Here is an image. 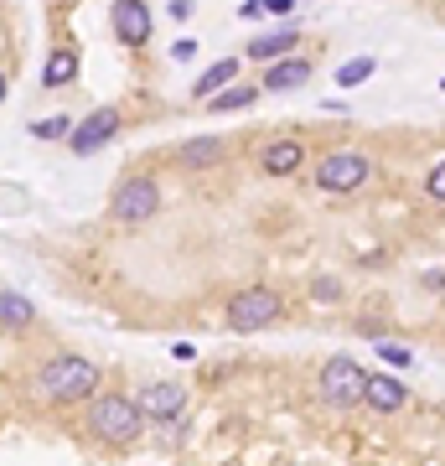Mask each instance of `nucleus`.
I'll return each instance as SVG.
<instances>
[{"instance_id":"nucleus-12","label":"nucleus","mask_w":445,"mask_h":466,"mask_svg":"<svg viewBox=\"0 0 445 466\" xmlns=\"http://www.w3.org/2000/svg\"><path fill=\"white\" fill-rule=\"evenodd\" d=\"M363 404L373 415H399V410L410 404V389H404V379H394V373H368Z\"/></svg>"},{"instance_id":"nucleus-25","label":"nucleus","mask_w":445,"mask_h":466,"mask_svg":"<svg viewBox=\"0 0 445 466\" xmlns=\"http://www.w3.org/2000/svg\"><path fill=\"white\" fill-rule=\"evenodd\" d=\"M192 5H197V0H171V21H187L192 16Z\"/></svg>"},{"instance_id":"nucleus-1","label":"nucleus","mask_w":445,"mask_h":466,"mask_svg":"<svg viewBox=\"0 0 445 466\" xmlns=\"http://www.w3.org/2000/svg\"><path fill=\"white\" fill-rule=\"evenodd\" d=\"M32 394L42 404H57V410L63 404H88L99 394V363H88L78 352H57L32 373Z\"/></svg>"},{"instance_id":"nucleus-17","label":"nucleus","mask_w":445,"mask_h":466,"mask_svg":"<svg viewBox=\"0 0 445 466\" xmlns=\"http://www.w3.org/2000/svg\"><path fill=\"white\" fill-rule=\"evenodd\" d=\"M233 78H238V57H223V63H213L197 84H192V99H213L217 88H228Z\"/></svg>"},{"instance_id":"nucleus-28","label":"nucleus","mask_w":445,"mask_h":466,"mask_svg":"<svg viewBox=\"0 0 445 466\" xmlns=\"http://www.w3.org/2000/svg\"><path fill=\"white\" fill-rule=\"evenodd\" d=\"M5 94H11V78H5V73H0V99H5Z\"/></svg>"},{"instance_id":"nucleus-13","label":"nucleus","mask_w":445,"mask_h":466,"mask_svg":"<svg viewBox=\"0 0 445 466\" xmlns=\"http://www.w3.org/2000/svg\"><path fill=\"white\" fill-rule=\"evenodd\" d=\"M306 167V140H269L259 150V171L264 177H296Z\"/></svg>"},{"instance_id":"nucleus-20","label":"nucleus","mask_w":445,"mask_h":466,"mask_svg":"<svg viewBox=\"0 0 445 466\" xmlns=\"http://www.w3.org/2000/svg\"><path fill=\"white\" fill-rule=\"evenodd\" d=\"M425 198L445 208V161H435V167L425 171Z\"/></svg>"},{"instance_id":"nucleus-27","label":"nucleus","mask_w":445,"mask_h":466,"mask_svg":"<svg viewBox=\"0 0 445 466\" xmlns=\"http://www.w3.org/2000/svg\"><path fill=\"white\" fill-rule=\"evenodd\" d=\"M425 285H430V290H445V269H430Z\"/></svg>"},{"instance_id":"nucleus-21","label":"nucleus","mask_w":445,"mask_h":466,"mask_svg":"<svg viewBox=\"0 0 445 466\" xmlns=\"http://www.w3.org/2000/svg\"><path fill=\"white\" fill-rule=\"evenodd\" d=\"M379 358H383V363H394V368H410L414 363V352L404 348V342H379Z\"/></svg>"},{"instance_id":"nucleus-8","label":"nucleus","mask_w":445,"mask_h":466,"mask_svg":"<svg viewBox=\"0 0 445 466\" xmlns=\"http://www.w3.org/2000/svg\"><path fill=\"white\" fill-rule=\"evenodd\" d=\"M109 26H115V36L125 47H146L150 32H156V16H150L146 0H115L109 5Z\"/></svg>"},{"instance_id":"nucleus-2","label":"nucleus","mask_w":445,"mask_h":466,"mask_svg":"<svg viewBox=\"0 0 445 466\" xmlns=\"http://www.w3.org/2000/svg\"><path fill=\"white\" fill-rule=\"evenodd\" d=\"M88 431L99 435L104 446H135L146 431V410L130 394H94L88 404Z\"/></svg>"},{"instance_id":"nucleus-26","label":"nucleus","mask_w":445,"mask_h":466,"mask_svg":"<svg viewBox=\"0 0 445 466\" xmlns=\"http://www.w3.org/2000/svg\"><path fill=\"white\" fill-rule=\"evenodd\" d=\"M264 11H275V16H285V11H296V0H264Z\"/></svg>"},{"instance_id":"nucleus-4","label":"nucleus","mask_w":445,"mask_h":466,"mask_svg":"<svg viewBox=\"0 0 445 466\" xmlns=\"http://www.w3.org/2000/svg\"><path fill=\"white\" fill-rule=\"evenodd\" d=\"M223 317H228L233 332H264V327H275V321L285 317V296L269 290V285H248V290L228 296Z\"/></svg>"},{"instance_id":"nucleus-15","label":"nucleus","mask_w":445,"mask_h":466,"mask_svg":"<svg viewBox=\"0 0 445 466\" xmlns=\"http://www.w3.org/2000/svg\"><path fill=\"white\" fill-rule=\"evenodd\" d=\"M36 321V306L16 290H0V332H26Z\"/></svg>"},{"instance_id":"nucleus-9","label":"nucleus","mask_w":445,"mask_h":466,"mask_svg":"<svg viewBox=\"0 0 445 466\" xmlns=\"http://www.w3.org/2000/svg\"><path fill=\"white\" fill-rule=\"evenodd\" d=\"M311 57H280V63H264V78H259V88L264 94H296V88H306L311 84Z\"/></svg>"},{"instance_id":"nucleus-22","label":"nucleus","mask_w":445,"mask_h":466,"mask_svg":"<svg viewBox=\"0 0 445 466\" xmlns=\"http://www.w3.org/2000/svg\"><path fill=\"white\" fill-rule=\"evenodd\" d=\"M32 135L36 140H57V135H73V125H67V119H36Z\"/></svg>"},{"instance_id":"nucleus-3","label":"nucleus","mask_w":445,"mask_h":466,"mask_svg":"<svg viewBox=\"0 0 445 466\" xmlns=\"http://www.w3.org/2000/svg\"><path fill=\"white\" fill-rule=\"evenodd\" d=\"M316 192H327V198H352V192H363L373 182V161H368L363 150H331L321 156L311 171Z\"/></svg>"},{"instance_id":"nucleus-29","label":"nucleus","mask_w":445,"mask_h":466,"mask_svg":"<svg viewBox=\"0 0 445 466\" xmlns=\"http://www.w3.org/2000/svg\"><path fill=\"white\" fill-rule=\"evenodd\" d=\"M440 88H445V78H440Z\"/></svg>"},{"instance_id":"nucleus-7","label":"nucleus","mask_w":445,"mask_h":466,"mask_svg":"<svg viewBox=\"0 0 445 466\" xmlns=\"http://www.w3.org/2000/svg\"><path fill=\"white\" fill-rule=\"evenodd\" d=\"M119 125H125V119H119V109H109V104H104V109H94L83 125H73L67 150H73V156H94V150H104L119 135Z\"/></svg>"},{"instance_id":"nucleus-16","label":"nucleus","mask_w":445,"mask_h":466,"mask_svg":"<svg viewBox=\"0 0 445 466\" xmlns=\"http://www.w3.org/2000/svg\"><path fill=\"white\" fill-rule=\"evenodd\" d=\"M78 78V52L73 47H57L47 57V67H42V88H67Z\"/></svg>"},{"instance_id":"nucleus-23","label":"nucleus","mask_w":445,"mask_h":466,"mask_svg":"<svg viewBox=\"0 0 445 466\" xmlns=\"http://www.w3.org/2000/svg\"><path fill=\"white\" fill-rule=\"evenodd\" d=\"M316 300H342V280H331V275H321V280L311 285Z\"/></svg>"},{"instance_id":"nucleus-14","label":"nucleus","mask_w":445,"mask_h":466,"mask_svg":"<svg viewBox=\"0 0 445 466\" xmlns=\"http://www.w3.org/2000/svg\"><path fill=\"white\" fill-rule=\"evenodd\" d=\"M296 47H300V26H280V32L254 36L244 57H254V63H280V57H290Z\"/></svg>"},{"instance_id":"nucleus-24","label":"nucleus","mask_w":445,"mask_h":466,"mask_svg":"<svg viewBox=\"0 0 445 466\" xmlns=\"http://www.w3.org/2000/svg\"><path fill=\"white\" fill-rule=\"evenodd\" d=\"M238 16H244V21H259V16H264V0H244V5H238Z\"/></svg>"},{"instance_id":"nucleus-6","label":"nucleus","mask_w":445,"mask_h":466,"mask_svg":"<svg viewBox=\"0 0 445 466\" xmlns=\"http://www.w3.org/2000/svg\"><path fill=\"white\" fill-rule=\"evenodd\" d=\"M363 389H368V373L352 363V358H327L321 373H316V394H321V404H331V410L363 404Z\"/></svg>"},{"instance_id":"nucleus-10","label":"nucleus","mask_w":445,"mask_h":466,"mask_svg":"<svg viewBox=\"0 0 445 466\" xmlns=\"http://www.w3.org/2000/svg\"><path fill=\"white\" fill-rule=\"evenodd\" d=\"M223 161H228V140L223 135H192V140L177 146V167L182 171H213Z\"/></svg>"},{"instance_id":"nucleus-11","label":"nucleus","mask_w":445,"mask_h":466,"mask_svg":"<svg viewBox=\"0 0 445 466\" xmlns=\"http://www.w3.org/2000/svg\"><path fill=\"white\" fill-rule=\"evenodd\" d=\"M140 410H146V420H156V425H171V420H182V410H187V389L182 383H150V389H140Z\"/></svg>"},{"instance_id":"nucleus-18","label":"nucleus","mask_w":445,"mask_h":466,"mask_svg":"<svg viewBox=\"0 0 445 466\" xmlns=\"http://www.w3.org/2000/svg\"><path fill=\"white\" fill-rule=\"evenodd\" d=\"M259 94H264L259 84H228V88H217L207 104H213V115H233V109H248Z\"/></svg>"},{"instance_id":"nucleus-19","label":"nucleus","mask_w":445,"mask_h":466,"mask_svg":"<svg viewBox=\"0 0 445 466\" xmlns=\"http://www.w3.org/2000/svg\"><path fill=\"white\" fill-rule=\"evenodd\" d=\"M379 73V57H347L342 67H337V88H358V84H368Z\"/></svg>"},{"instance_id":"nucleus-5","label":"nucleus","mask_w":445,"mask_h":466,"mask_svg":"<svg viewBox=\"0 0 445 466\" xmlns=\"http://www.w3.org/2000/svg\"><path fill=\"white\" fill-rule=\"evenodd\" d=\"M161 213V182L156 177H125L109 198V218L125 223V228H140L150 218Z\"/></svg>"}]
</instances>
